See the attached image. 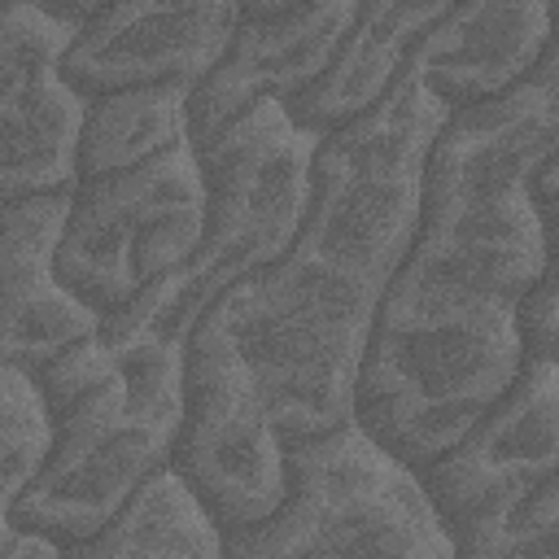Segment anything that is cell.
Masks as SVG:
<instances>
[{
  "label": "cell",
  "instance_id": "1",
  "mask_svg": "<svg viewBox=\"0 0 559 559\" xmlns=\"http://www.w3.org/2000/svg\"><path fill=\"white\" fill-rule=\"evenodd\" d=\"M450 109L411 74L314 144L293 245L214 306L288 441L345 428L380 301L415 240L428 148Z\"/></svg>",
  "mask_w": 559,
  "mask_h": 559
},
{
  "label": "cell",
  "instance_id": "2",
  "mask_svg": "<svg viewBox=\"0 0 559 559\" xmlns=\"http://www.w3.org/2000/svg\"><path fill=\"white\" fill-rule=\"evenodd\" d=\"M546 157H559V44L520 87L441 122L415 240L389 293L419 306L520 310L559 253V231L533 205V170Z\"/></svg>",
  "mask_w": 559,
  "mask_h": 559
},
{
  "label": "cell",
  "instance_id": "3",
  "mask_svg": "<svg viewBox=\"0 0 559 559\" xmlns=\"http://www.w3.org/2000/svg\"><path fill=\"white\" fill-rule=\"evenodd\" d=\"M48 406V459L17 507V528L57 546L105 528L153 476L170 467L183 345L153 328L100 323L35 371Z\"/></svg>",
  "mask_w": 559,
  "mask_h": 559
},
{
  "label": "cell",
  "instance_id": "4",
  "mask_svg": "<svg viewBox=\"0 0 559 559\" xmlns=\"http://www.w3.org/2000/svg\"><path fill=\"white\" fill-rule=\"evenodd\" d=\"M314 135L293 122L275 100L253 105L218 135L192 144L205 179L201 245L179 275H170L114 328H153L166 341L192 332V323L240 280L266 271L297 236L310 201Z\"/></svg>",
  "mask_w": 559,
  "mask_h": 559
},
{
  "label": "cell",
  "instance_id": "5",
  "mask_svg": "<svg viewBox=\"0 0 559 559\" xmlns=\"http://www.w3.org/2000/svg\"><path fill=\"white\" fill-rule=\"evenodd\" d=\"M284 502L223 533L218 559H454V542L419 472L354 424L288 441Z\"/></svg>",
  "mask_w": 559,
  "mask_h": 559
},
{
  "label": "cell",
  "instance_id": "6",
  "mask_svg": "<svg viewBox=\"0 0 559 559\" xmlns=\"http://www.w3.org/2000/svg\"><path fill=\"white\" fill-rule=\"evenodd\" d=\"M205 227V179L192 144L144 166L79 179L70 188L57 271L66 288L100 314H131L188 266Z\"/></svg>",
  "mask_w": 559,
  "mask_h": 559
},
{
  "label": "cell",
  "instance_id": "7",
  "mask_svg": "<svg viewBox=\"0 0 559 559\" xmlns=\"http://www.w3.org/2000/svg\"><path fill=\"white\" fill-rule=\"evenodd\" d=\"M170 472L223 533L266 520L288 493V437L218 306L183 336V397Z\"/></svg>",
  "mask_w": 559,
  "mask_h": 559
},
{
  "label": "cell",
  "instance_id": "8",
  "mask_svg": "<svg viewBox=\"0 0 559 559\" xmlns=\"http://www.w3.org/2000/svg\"><path fill=\"white\" fill-rule=\"evenodd\" d=\"M559 362L528 358L476 428L419 472L445 528L528 498L559 472Z\"/></svg>",
  "mask_w": 559,
  "mask_h": 559
},
{
  "label": "cell",
  "instance_id": "9",
  "mask_svg": "<svg viewBox=\"0 0 559 559\" xmlns=\"http://www.w3.org/2000/svg\"><path fill=\"white\" fill-rule=\"evenodd\" d=\"M240 4H92L57 70L83 96L122 87H197L236 31Z\"/></svg>",
  "mask_w": 559,
  "mask_h": 559
},
{
  "label": "cell",
  "instance_id": "10",
  "mask_svg": "<svg viewBox=\"0 0 559 559\" xmlns=\"http://www.w3.org/2000/svg\"><path fill=\"white\" fill-rule=\"evenodd\" d=\"M349 22H354V0L240 4L227 52L192 87V105H188L192 144L218 135L262 100L288 109L323 74Z\"/></svg>",
  "mask_w": 559,
  "mask_h": 559
},
{
  "label": "cell",
  "instance_id": "11",
  "mask_svg": "<svg viewBox=\"0 0 559 559\" xmlns=\"http://www.w3.org/2000/svg\"><path fill=\"white\" fill-rule=\"evenodd\" d=\"M66 205L70 192L0 210V367L26 376L100 332V314L87 310L57 271Z\"/></svg>",
  "mask_w": 559,
  "mask_h": 559
},
{
  "label": "cell",
  "instance_id": "12",
  "mask_svg": "<svg viewBox=\"0 0 559 559\" xmlns=\"http://www.w3.org/2000/svg\"><path fill=\"white\" fill-rule=\"evenodd\" d=\"M555 44V9L542 0L445 4L419 39L411 74L454 114L520 87Z\"/></svg>",
  "mask_w": 559,
  "mask_h": 559
},
{
  "label": "cell",
  "instance_id": "13",
  "mask_svg": "<svg viewBox=\"0 0 559 559\" xmlns=\"http://www.w3.org/2000/svg\"><path fill=\"white\" fill-rule=\"evenodd\" d=\"M445 4L419 0V4H354V22L345 26L336 52L328 57L323 74L288 105L293 122L310 131L314 140L341 131L345 122L376 109L397 79L406 74L424 31L441 17Z\"/></svg>",
  "mask_w": 559,
  "mask_h": 559
},
{
  "label": "cell",
  "instance_id": "14",
  "mask_svg": "<svg viewBox=\"0 0 559 559\" xmlns=\"http://www.w3.org/2000/svg\"><path fill=\"white\" fill-rule=\"evenodd\" d=\"M87 96L74 92L57 61L26 70L0 92V210L66 197L79 183V131Z\"/></svg>",
  "mask_w": 559,
  "mask_h": 559
},
{
  "label": "cell",
  "instance_id": "15",
  "mask_svg": "<svg viewBox=\"0 0 559 559\" xmlns=\"http://www.w3.org/2000/svg\"><path fill=\"white\" fill-rule=\"evenodd\" d=\"M192 87H122L87 96L79 131V179L144 166L179 144H192Z\"/></svg>",
  "mask_w": 559,
  "mask_h": 559
},
{
  "label": "cell",
  "instance_id": "16",
  "mask_svg": "<svg viewBox=\"0 0 559 559\" xmlns=\"http://www.w3.org/2000/svg\"><path fill=\"white\" fill-rule=\"evenodd\" d=\"M223 528L166 467L105 528L61 546V559H218Z\"/></svg>",
  "mask_w": 559,
  "mask_h": 559
},
{
  "label": "cell",
  "instance_id": "17",
  "mask_svg": "<svg viewBox=\"0 0 559 559\" xmlns=\"http://www.w3.org/2000/svg\"><path fill=\"white\" fill-rule=\"evenodd\" d=\"M52 424L35 376L0 367V550L17 533V507L48 459Z\"/></svg>",
  "mask_w": 559,
  "mask_h": 559
},
{
  "label": "cell",
  "instance_id": "18",
  "mask_svg": "<svg viewBox=\"0 0 559 559\" xmlns=\"http://www.w3.org/2000/svg\"><path fill=\"white\" fill-rule=\"evenodd\" d=\"M454 559H559V476L528 498L445 528Z\"/></svg>",
  "mask_w": 559,
  "mask_h": 559
},
{
  "label": "cell",
  "instance_id": "19",
  "mask_svg": "<svg viewBox=\"0 0 559 559\" xmlns=\"http://www.w3.org/2000/svg\"><path fill=\"white\" fill-rule=\"evenodd\" d=\"M87 9H57V4H0V92L17 83L26 70L61 61L66 44L74 39Z\"/></svg>",
  "mask_w": 559,
  "mask_h": 559
},
{
  "label": "cell",
  "instance_id": "20",
  "mask_svg": "<svg viewBox=\"0 0 559 559\" xmlns=\"http://www.w3.org/2000/svg\"><path fill=\"white\" fill-rule=\"evenodd\" d=\"M555 280H559V266L550 275H542L524 293V301L515 310L524 358H555V345H559V297H555Z\"/></svg>",
  "mask_w": 559,
  "mask_h": 559
},
{
  "label": "cell",
  "instance_id": "21",
  "mask_svg": "<svg viewBox=\"0 0 559 559\" xmlns=\"http://www.w3.org/2000/svg\"><path fill=\"white\" fill-rule=\"evenodd\" d=\"M0 559H61V546H57V542H48V537H39V533L17 528V533H13V542L0 550Z\"/></svg>",
  "mask_w": 559,
  "mask_h": 559
}]
</instances>
